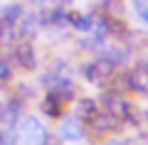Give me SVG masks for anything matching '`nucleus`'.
<instances>
[{"mask_svg":"<svg viewBox=\"0 0 148 145\" xmlns=\"http://www.w3.org/2000/svg\"><path fill=\"white\" fill-rule=\"evenodd\" d=\"M114 64L109 62L106 57H101V59H94V62H89L84 67V76L89 79L91 84H101V81H106V79L114 74Z\"/></svg>","mask_w":148,"mask_h":145,"instance_id":"f257e3e1","label":"nucleus"},{"mask_svg":"<svg viewBox=\"0 0 148 145\" xmlns=\"http://www.w3.org/2000/svg\"><path fill=\"white\" fill-rule=\"evenodd\" d=\"M22 135H25V140H30V145H42L45 143V130L35 118H27L22 123Z\"/></svg>","mask_w":148,"mask_h":145,"instance_id":"f03ea898","label":"nucleus"},{"mask_svg":"<svg viewBox=\"0 0 148 145\" xmlns=\"http://www.w3.org/2000/svg\"><path fill=\"white\" fill-rule=\"evenodd\" d=\"M128 86L136 88V91H141V93H148V62H143L141 67L128 76Z\"/></svg>","mask_w":148,"mask_h":145,"instance_id":"7ed1b4c3","label":"nucleus"},{"mask_svg":"<svg viewBox=\"0 0 148 145\" xmlns=\"http://www.w3.org/2000/svg\"><path fill=\"white\" fill-rule=\"evenodd\" d=\"M62 138H64V140H82V138H84V128H82L79 116H77V118L64 120V125H62Z\"/></svg>","mask_w":148,"mask_h":145,"instance_id":"20e7f679","label":"nucleus"},{"mask_svg":"<svg viewBox=\"0 0 148 145\" xmlns=\"http://www.w3.org/2000/svg\"><path fill=\"white\" fill-rule=\"evenodd\" d=\"M15 59L25 69H32V67H35V49H32V44H27V42L17 44L15 47Z\"/></svg>","mask_w":148,"mask_h":145,"instance_id":"39448f33","label":"nucleus"},{"mask_svg":"<svg viewBox=\"0 0 148 145\" xmlns=\"http://www.w3.org/2000/svg\"><path fill=\"white\" fill-rule=\"evenodd\" d=\"M114 125H116V116L114 113H96L94 118H91V128H94L96 133H109Z\"/></svg>","mask_w":148,"mask_h":145,"instance_id":"423d86ee","label":"nucleus"},{"mask_svg":"<svg viewBox=\"0 0 148 145\" xmlns=\"http://www.w3.org/2000/svg\"><path fill=\"white\" fill-rule=\"evenodd\" d=\"M109 111L116 118H126L128 113H131V106L126 103V101H121V99H109Z\"/></svg>","mask_w":148,"mask_h":145,"instance_id":"0eeeda50","label":"nucleus"},{"mask_svg":"<svg viewBox=\"0 0 148 145\" xmlns=\"http://www.w3.org/2000/svg\"><path fill=\"white\" fill-rule=\"evenodd\" d=\"M42 111L54 118V116H59V111H62V101H59L54 93H49L47 99H45V103H42Z\"/></svg>","mask_w":148,"mask_h":145,"instance_id":"6e6552de","label":"nucleus"},{"mask_svg":"<svg viewBox=\"0 0 148 145\" xmlns=\"http://www.w3.org/2000/svg\"><path fill=\"white\" fill-rule=\"evenodd\" d=\"M77 111H79V118H94V116H96V106H94V101H91V99H84V101H79V108H77Z\"/></svg>","mask_w":148,"mask_h":145,"instance_id":"1a4fd4ad","label":"nucleus"},{"mask_svg":"<svg viewBox=\"0 0 148 145\" xmlns=\"http://www.w3.org/2000/svg\"><path fill=\"white\" fill-rule=\"evenodd\" d=\"M20 15H22V7L20 5H8L5 7V22H8V25H15V22L20 20Z\"/></svg>","mask_w":148,"mask_h":145,"instance_id":"9d476101","label":"nucleus"},{"mask_svg":"<svg viewBox=\"0 0 148 145\" xmlns=\"http://www.w3.org/2000/svg\"><path fill=\"white\" fill-rule=\"evenodd\" d=\"M69 22H72L74 27H79V30H91V27H94V20H91V17H69Z\"/></svg>","mask_w":148,"mask_h":145,"instance_id":"9b49d317","label":"nucleus"},{"mask_svg":"<svg viewBox=\"0 0 148 145\" xmlns=\"http://www.w3.org/2000/svg\"><path fill=\"white\" fill-rule=\"evenodd\" d=\"M10 76H12V67H10V62H8L5 57H0V81H8Z\"/></svg>","mask_w":148,"mask_h":145,"instance_id":"f8f14e48","label":"nucleus"},{"mask_svg":"<svg viewBox=\"0 0 148 145\" xmlns=\"http://www.w3.org/2000/svg\"><path fill=\"white\" fill-rule=\"evenodd\" d=\"M0 145H15V138L10 130H0Z\"/></svg>","mask_w":148,"mask_h":145,"instance_id":"ddd939ff","label":"nucleus"},{"mask_svg":"<svg viewBox=\"0 0 148 145\" xmlns=\"http://www.w3.org/2000/svg\"><path fill=\"white\" fill-rule=\"evenodd\" d=\"M131 3H133V7H136V12H138V15H141V12L148 7V0H131Z\"/></svg>","mask_w":148,"mask_h":145,"instance_id":"4468645a","label":"nucleus"},{"mask_svg":"<svg viewBox=\"0 0 148 145\" xmlns=\"http://www.w3.org/2000/svg\"><path fill=\"white\" fill-rule=\"evenodd\" d=\"M106 145H126V143H123V140H109Z\"/></svg>","mask_w":148,"mask_h":145,"instance_id":"2eb2a0df","label":"nucleus"},{"mask_svg":"<svg viewBox=\"0 0 148 145\" xmlns=\"http://www.w3.org/2000/svg\"><path fill=\"white\" fill-rule=\"evenodd\" d=\"M141 17H143V20H146V22H148V7H146V10H143V12H141Z\"/></svg>","mask_w":148,"mask_h":145,"instance_id":"dca6fc26","label":"nucleus"},{"mask_svg":"<svg viewBox=\"0 0 148 145\" xmlns=\"http://www.w3.org/2000/svg\"><path fill=\"white\" fill-rule=\"evenodd\" d=\"M0 120H5V108L0 106Z\"/></svg>","mask_w":148,"mask_h":145,"instance_id":"f3484780","label":"nucleus"},{"mask_svg":"<svg viewBox=\"0 0 148 145\" xmlns=\"http://www.w3.org/2000/svg\"><path fill=\"white\" fill-rule=\"evenodd\" d=\"M0 35H3V22H0Z\"/></svg>","mask_w":148,"mask_h":145,"instance_id":"a211bd4d","label":"nucleus"},{"mask_svg":"<svg viewBox=\"0 0 148 145\" xmlns=\"http://www.w3.org/2000/svg\"><path fill=\"white\" fill-rule=\"evenodd\" d=\"M37 3H42V0H37Z\"/></svg>","mask_w":148,"mask_h":145,"instance_id":"6ab92c4d","label":"nucleus"}]
</instances>
